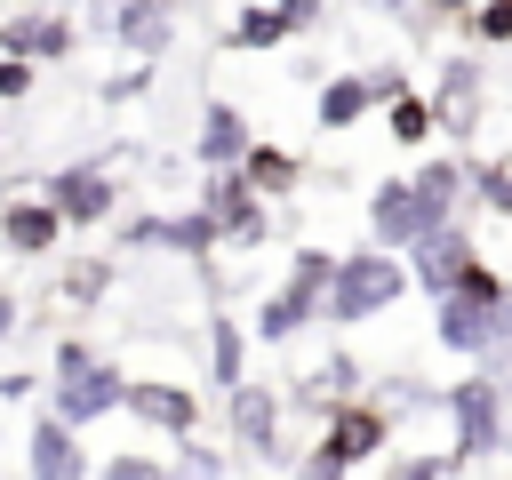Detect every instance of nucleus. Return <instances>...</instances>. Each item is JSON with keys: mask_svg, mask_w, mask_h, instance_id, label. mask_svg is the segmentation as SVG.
<instances>
[{"mask_svg": "<svg viewBox=\"0 0 512 480\" xmlns=\"http://www.w3.org/2000/svg\"><path fill=\"white\" fill-rule=\"evenodd\" d=\"M392 440V408L376 400V392H352V400H328L320 408V440L296 456V472H312V480H336V472H360L376 448Z\"/></svg>", "mask_w": 512, "mask_h": 480, "instance_id": "obj_1", "label": "nucleus"}, {"mask_svg": "<svg viewBox=\"0 0 512 480\" xmlns=\"http://www.w3.org/2000/svg\"><path fill=\"white\" fill-rule=\"evenodd\" d=\"M400 296H408V256H400V248H352V256H336V280H328V296H320V320L360 328V320L392 312Z\"/></svg>", "mask_w": 512, "mask_h": 480, "instance_id": "obj_2", "label": "nucleus"}, {"mask_svg": "<svg viewBox=\"0 0 512 480\" xmlns=\"http://www.w3.org/2000/svg\"><path fill=\"white\" fill-rule=\"evenodd\" d=\"M440 416H448V448H456L464 472L488 464V456H504V376L496 368L488 376H456L440 392Z\"/></svg>", "mask_w": 512, "mask_h": 480, "instance_id": "obj_3", "label": "nucleus"}, {"mask_svg": "<svg viewBox=\"0 0 512 480\" xmlns=\"http://www.w3.org/2000/svg\"><path fill=\"white\" fill-rule=\"evenodd\" d=\"M208 184H200V208L224 224V248H264L272 240V216H264V192L248 184V168L232 160V168H200Z\"/></svg>", "mask_w": 512, "mask_h": 480, "instance_id": "obj_4", "label": "nucleus"}, {"mask_svg": "<svg viewBox=\"0 0 512 480\" xmlns=\"http://www.w3.org/2000/svg\"><path fill=\"white\" fill-rule=\"evenodd\" d=\"M120 400H128V376L112 368V360H80V368H56L48 376V408L64 416V424H104V416H120Z\"/></svg>", "mask_w": 512, "mask_h": 480, "instance_id": "obj_5", "label": "nucleus"}, {"mask_svg": "<svg viewBox=\"0 0 512 480\" xmlns=\"http://www.w3.org/2000/svg\"><path fill=\"white\" fill-rule=\"evenodd\" d=\"M480 112H488V72H480V56H440L432 128H448V144H472V136H480Z\"/></svg>", "mask_w": 512, "mask_h": 480, "instance_id": "obj_6", "label": "nucleus"}, {"mask_svg": "<svg viewBox=\"0 0 512 480\" xmlns=\"http://www.w3.org/2000/svg\"><path fill=\"white\" fill-rule=\"evenodd\" d=\"M432 224H448V216H432L424 208V192H416V176H384L376 192H368V232H376V248H416Z\"/></svg>", "mask_w": 512, "mask_h": 480, "instance_id": "obj_7", "label": "nucleus"}, {"mask_svg": "<svg viewBox=\"0 0 512 480\" xmlns=\"http://www.w3.org/2000/svg\"><path fill=\"white\" fill-rule=\"evenodd\" d=\"M40 192L56 200V216H64V224H104V216L120 208V184H112V168H104V160H72V168L40 176Z\"/></svg>", "mask_w": 512, "mask_h": 480, "instance_id": "obj_8", "label": "nucleus"}, {"mask_svg": "<svg viewBox=\"0 0 512 480\" xmlns=\"http://www.w3.org/2000/svg\"><path fill=\"white\" fill-rule=\"evenodd\" d=\"M120 248H168V256H208V248H224V224L208 216V208H184V216H128L120 224Z\"/></svg>", "mask_w": 512, "mask_h": 480, "instance_id": "obj_9", "label": "nucleus"}, {"mask_svg": "<svg viewBox=\"0 0 512 480\" xmlns=\"http://www.w3.org/2000/svg\"><path fill=\"white\" fill-rule=\"evenodd\" d=\"M224 416H232V440H240V456L248 464H280V392L272 384H232L224 392Z\"/></svg>", "mask_w": 512, "mask_h": 480, "instance_id": "obj_10", "label": "nucleus"}, {"mask_svg": "<svg viewBox=\"0 0 512 480\" xmlns=\"http://www.w3.org/2000/svg\"><path fill=\"white\" fill-rule=\"evenodd\" d=\"M0 48H16L32 64H72L80 24H72V8H24V16H0Z\"/></svg>", "mask_w": 512, "mask_h": 480, "instance_id": "obj_11", "label": "nucleus"}, {"mask_svg": "<svg viewBox=\"0 0 512 480\" xmlns=\"http://www.w3.org/2000/svg\"><path fill=\"white\" fill-rule=\"evenodd\" d=\"M64 216H56V200L48 192H8L0 200V248L8 256H48V248H64Z\"/></svg>", "mask_w": 512, "mask_h": 480, "instance_id": "obj_12", "label": "nucleus"}, {"mask_svg": "<svg viewBox=\"0 0 512 480\" xmlns=\"http://www.w3.org/2000/svg\"><path fill=\"white\" fill-rule=\"evenodd\" d=\"M144 432H160V440H176V432H192L200 424V400H192V384H176V376H128V400H120Z\"/></svg>", "mask_w": 512, "mask_h": 480, "instance_id": "obj_13", "label": "nucleus"}, {"mask_svg": "<svg viewBox=\"0 0 512 480\" xmlns=\"http://www.w3.org/2000/svg\"><path fill=\"white\" fill-rule=\"evenodd\" d=\"M104 24H112V40H120L128 56H152V64H160V56L176 48V32H184V8H176V0H112Z\"/></svg>", "mask_w": 512, "mask_h": 480, "instance_id": "obj_14", "label": "nucleus"}, {"mask_svg": "<svg viewBox=\"0 0 512 480\" xmlns=\"http://www.w3.org/2000/svg\"><path fill=\"white\" fill-rule=\"evenodd\" d=\"M472 256H480V240H472V232L448 216V224H432V232L408 248V280H416L424 296H440V288H456V272H464Z\"/></svg>", "mask_w": 512, "mask_h": 480, "instance_id": "obj_15", "label": "nucleus"}, {"mask_svg": "<svg viewBox=\"0 0 512 480\" xmlns=\"http://www.w3.org/2000/svg\"><path fill=\"white\" fill-rule=\"evenodd\" d=\"M432 336H440L448 352H464V360H488V344H496V304H480V296H464V288H440V296H432Z\"/></svg>", "mask_w": 512, "mask_h": 480, "instance_id": "obj_16", "label": "nucleus"}, {"mask_svg": "<svg viewBox=\"0 0 512 480\" xmlns=\"http://www.w3.org/2000/svg\"><path fill=\"white\" fill-rule=\"evenodd\" d=\"M24 464L40 472V480H80L88 472V456H80V424H64L56 408L24 432Z\"/></svg>", "mask_w": 512, "mask_h": 480, "instance_id": "obj_17", "label": "nucleus"}, {"mask_svg": "<svg viewBox=\"0 0 512 480\" xmlns=\"http://www.w3.org/2000/svg\"><path fill=\"white\" fill-rule=\"evenodd\" d=\"M248 144H256V128H248L240 104H208L200 128H192V160H200V168H232Z\"/></svg>", "mask_w": 512, "mask_h": 480, "instance_id": "obj_18", "label": "nucleus"}, {"mask_svg": "<svg viewBox=\"0 0 512 480\" xmlns=\"http://www.w3.org/2000/svg\"><path fill=\"white\" fill-rule=\"evenodd\" d=\"M368 112H376V88H368V72H336V80H320V104H312V120H320L328 136L360 128Z\"/></svg>", "mask_w": 512, "mask_h": 480, "instance_id": "obj_19", "label": "nucleus"}, {"mask_svg": "<svg viewBox=\"0 0 512 480\" xmlns=\"http://www.w3.org/2000/svg\"><path fill=\"white\" fill-rule=\"evenodd\" d=\"M352 392H368V376H360L352 352H320V360L296 376V400H304V408H328V400H352Z\"/></svg>", "mask_w": 512, "mask_h": 480, "instance_id": "obj_20", "label": "nucleus"}, {"mask_svg": "<svg viewBox=\"0 0 512 480\" xmlns=\"http://www.w3.org/2000/svg\"><path fill=\"white\" fill-rule=\"evenodd\" d=\"M320 320V304L304 296V288H272L264 304H256V344H288V336H304Z\"/></svg>", "mask_w": 512, "mask_h": 480, "instance_id": "obj_21", "label": "nucleus"}, {"mask_svg": "<svg viewBox=\"0 0 512 480\" xmlns=\"http://www.w3.org/2000/svg\"><path fill=\"white\" fill-rule=\"evenodd\" d=\"M240 376H248V328L232 312H208V384L232 392Z\"/></svg>", "mask_w": 512, "mask_h": 480, "instance_id": "obj_22", "label": "nucleus"}, {"mask_svg": "<svg viewBox=\"0 0 512 480\" xmlns=\"http://www.w3.org/2000/svg\"><path fill=\"white\" fill-rule=\"evenodd\" d=\"M240 168H248V184H256L264 200H280V192H296V184H304V160H296L288 144H248V152H240Z\"/></svg>", "mask_w": 512, "mask_h": 480, "instance_id": "obj_23", "label": "nucleus"}, {"mask_svg": "<svg viewBox=\"0 0 512 480\" xmlns=\"http://www.w3.org/2000/svg\"><path fill=\"white\" fill-rule=\"evenodd\" d=\"M280 40H296V24L280 16V0H248V8L232 16V48L264 56V48H280Z\"/></svg>", "mask_w": 512, "mask_h": 480, "instance_id": "obj_24", "label": "nucleus"}, {"mask_svg": "<svg viewBox=\"0 0 512 480\" xmlns=\"http://www.w3.org/2000/svg\"><path fill=\"white\" fill-rule=\"evenodd\" d=\"M416 192H424V208H432V216H456V200L472 192V160H456V152H448V160L416 168Z\"/></svg>", "mask_w": 512, "mask_h": 480, "instance_id": "obj_25", "label": "nucleus"}, {"mask_svg": "<svg viewBox=\"0 0 512 480\" xmlns=\"http://www.w3.org/2000/svg\"><path fill=\"white\" fill-rule=\"evenodd\" d=\"M384 128H392V144H424L432 136V96H384Z\"/></svg>", "mask_w": 512, "mask_h": 480, "instance_id": "obj_26", "label": "nucleus"}, {"mask_svg": "<svg viewBox=\"0 0 512 480\" xmlns=\"http://www.w3.org/2000/svg\"><path fill=\"white\" fill-rule=\"evenodd\" d=\"M112 296V256H80L64 272V304H104Z\"/></svg>", "mask_w": 512, "mask_h": 480, "instance_id": "obj_27", "label": "nucleus"}, {"mask_svg": "<svg viewBox=\"0 0 512 480\" xmlns=\"http://www.w3.org/2000/svg\"><path fill=\"white\" fill-rule=\"evenodd\" d=\"M472 32V48H512V0H480L472 16H456Z\"/></svg>", "mask_w": 512, "mask_h": 480, "instance_id": "obj_28", "label": "nucleus"}, {"mask_svg": "<svg viewBox=\"0 0 512 480\" xmlns=\"http://www.w3.org/2000/svg\"><path fill=\"white\" fill-rule=\"evenodd\" d=\"M328 280H336V256H328V248H296V256H288V288H304L312 304L328 296Z\"/></svg>", "mask_w": 512, "mask_h": 480, "instance_id": "obj_29", "label": "nucleus"}, {"mask_svg": "<svg viewBox=\"0 0 512 480\" xmlns=\"http://www.w3.org/2000/svg\"><path fill=\"white\" fill-rule=\"evenodd\" d=\"M168 472H176V480H216V472H232V456H216V448H200L192 432H176V456H168Z\"/></svg>", "mask_w": 512, "mask_h": 480, "instance_id": "obj_30", "label": "nucleus"}, {"mask_svg": "<svg viewBox=\"0 0 512 480\" xmlns=\"http://www.w3.org/2000/svg\"><path fill=\"white\" fill-rule=\"evenodd\" d=\"M384 472H392V480H448V472H464V464H456V448H424V456H384Z\"/></svg>", "mask_w": 512, "mask_h": 480, "instance_id": "obj_31", "label": "nucleus"}, {"mask_svg": "<svg viewBox=\"0 0 512 480\" xmlns=\"http://www.w3.org/2000/svg\"><path fill=\"white\" fill-rule=\"evenodd\" d=\"M472 192H480V200H488V208L512 224V160H488V168H472Z\"/></svg>", "mask_w": 512, "mask_h": 480, "instance_id": "obj_32", "label": "nucleus"}, {"mask_svg": "<svg viewBox=\"0 0 512 480\" xmlns=\"http://www.w3.org/2000/svg\"><path fill=\"white\" fill-rule=\"evenodd\" d=\"M456 288H464V296H480V304H504V288H512V280H504L488 256H472V264L456 272Z\"/></svg>", "mask_w": 512, "mask_h": 480, "instance_id": "obj_33", "label": "nucleus"}, {"mask_svg": "<svg viewBox=\"0 0 512 480\" xmlns=\"http://www.w3.org/2000/svg\"><path fill=\"white\" fill-rule=\"evenodd\" d=\"M160 472H168V456H144V448L104 456V480H160Z\"/></svg>", "mask_w": 512, "mask_h": 480, "instance_id": "obj_34", "label": "nucleus"}, {"mask_svg": "<svg viewBox=\"0 0 512 480\" xmlns=\"http://www.w3.org/2000/svg\"><path fill=\"white\" fill-rule=\"evenodd\" d=\"M32 56H16V48H0V104H16V96H32Z\"/></svg>", "mask_w": 512, "mask_h": 480, "instance_id": "obj_35", "label": "nucleus"}, {"mask_svg": "<svg viewBox=\"0 0 512 480\" xmlns=\"http://www.w3.org/2000/svg\"><path fill=\"white\" fill-rule=\"evenodd\" d=\"M144 88H152V56H136L128 72H112V80H104V104H128V96H144Z\"/></svg>", "mask_w": 512, "mask_h": 480, "instance_id": "obj_36", "label": "nucleus"}, {"mask_svg": "<svg viewBox=\"0 0 512 480\" xmlns=\"http://www.w3.org/2000/svg\"><path fill=\"white\" fill-rule=\"evenodd\" d=\"M280 16H288V24H296V32H312V24H320V16H328V0H280Z\"/></svg>", "mask_w": 512, "mask_h": 480, "instance_id": "obj_37", "label": "nucleus"}, {"mask_svg": "<svg viewBox=\"0 0 512 480\" xmlns=\"http://www.w3.org/2000/svg\"><path fill=\"white\" fill-rule=\"evenodd\" d=\"M480 0H416V16H432V24H456V16H472Z\"/></svg>", "mask_w": 512, "mask_h": 480, "instance_id": "obj_38", "label": "nucleus"}, {"mask_svg": "<svg viewBox=\"0 0 512 480\" xmlns=\"http://www.w3.org/2000/svg\"><path fill=\"white\" fill-rule=\"evenodd\" d=\"M368 88H376V104H384V96H400V88H408V72H400V64H376V72H368Z\"/></svg>", "mask_w": 512, "mask_h": 480, "instance_id": "obj_39", "label": "nucleus"}, {"mask_svg": "<svg viewBox=\"0 0 512 480\" xmlns=\"http://www.w3.org/2000/svg\"><path fill=\"white\" fill-rule=\"evenodd\" d=\"M80 360H96V352H88L80 336H56V368H80ZM56 368H48V376H56Z\"/></svg>", "mask_w": 512, "mask_h": 480, "instance_id": "obj_40", "label": "nucleus"}, {"mask_svg": "<svg viewBox=\"0 0 512 480\" xmlns=\"http://www.w3.org/2000/svg\"><path fill=\"white\" fill-rule=\"evenodd\" d=\"M16 328H24V304H16V296H8V288H0V344H8V336H16Z\"/></svg>", "mask_w": 512, "mask_h": 480, "instance_id": "obj_41", "label": "nucleus"}, {"mask_svg": "<svg viewBox=\"0 0 512 480\" xmlns=\"http://www.w3.org/2000/svg\"><path fill=\"white\" fill-rule=\"evenodd\" d=\"M24 392H32V376L24 368H0V400H24Z\"/></svg>", "mask_w": 512, "mask_h": 480, "instance_id": "obj_42", "label": "nucleus"}, {"mask_svg": "<svg viewBox=\"0 0 512 480\" xmlns=\"http://www.w3.org/2000/svg\"><path fill=\"white\" fill-rule=\"evenodd\" d=\"M360 8H376V16H416V0H360Z\"/></svg>", "mask_w": 512, "mask_h": 480, "instance_id": "obj_43", "label": "nucleus"}, {"mask_svg": "<svg viewBox=\"0 0 512 480\" xmlns=\"http://www.w3.org/2000/svg\"><path fill=\"white\" fill-rule=\"evenodd\" d=\"M48 8H80V0H48Z\"/></svg>", "mask_w": 512, "mask_h": 480, "instance_id": "obj_44", "label": "nucleus"}, {"mask_svg": "<svg viewBox=\"0 0 512 480\" xmlns=\"http://www.w3.org/2000/svg\"><path fill=\"white\" fill-rule=\"evenodd\" d=\"M0 152H8V136H0Z\"/></svg>", "mask_w": 512, "mask_h": 480, "instance_id": "obj_45", "label": "nucleus"}]
</instances>
